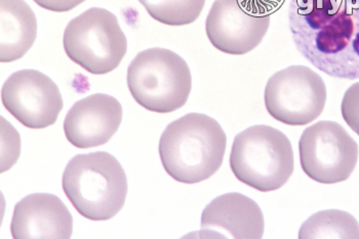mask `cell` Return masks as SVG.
<instances>
[{
	"mask_svg": "<svg viewBox=\"0 0 359 239\" xmlns=\"http://www.w3.org/2000/svg\"><path fill=\"white\" fill-rule=\"evenodd\" d=\"M289 24L297 50L314 67L359 79V0H290Z\"/></svg>",
	"mask_w": 359,
	"mask_h": 239,
	"instance_id": "6da1fadb",
	"label": "cell"
},
{
	"mask_svg": "<svg viewBox=\"0 0 359 239\" xmlns=\"http://www.w3.org/2000/svg\"><path fill=\"white\" fill-rule=\"evenodd\" d=\"M226 146L227 136L216 119L189 113L166 127L159 141V155L174 180L196 184L220 170Z\"/></svg>",
	"mask_w": 359,
	"mask_h": 239,
	"instance_id": "7a4b0ae2",
	"label": "cell"
},
{
	"mask_svg": "<svg viewBox=\"0 0 359 239\" xmlns=\"http://www.w3.org/2000/svg\"><path fill=\"white\" fill-rule=\"evenodd\" d=\"M77 212L92 221H107L123 210L128 196L123 168L107 152L79 154L68 163L62 180Z\"/></svg>",
	"mask_w": 359,
	"mask_h": 239,
	"instance_id": "3957f363",
	"label": "cell"
},
{
	"mask_svg": "<svg viewBox=\"0 0 359 239\" xmlns=\"http://www.w3.org/2000/svg\"><path fill=\"white\" fill-rule=\"evenodd\" d=\"M230 168L241 183L258 191H274L285 186L294 172L292 143L276 128L252 125L235 137Z\"/></svg>",
	"mask_w": 359,
	"mask_h": 239,
	"instance_id": "277c9868",
	"label": "cell"
},
{
	"mask_svg": "<svg viewBox=\"0 0 359 239\" xmlns=\"http://www.w3.org/2000/svg\"><path fill=\"white\" fill-rule=\"evenodd\" d=\"M128 86L141 107L170 113L183 107L192 90L191 71L180 55L154 48L139 53L128 69Z\"/></svg>",
	"mask_w": 359,
	"mask_h": 239,
	"instance_id": "5b68a950",
	"label": "cell"
},
{
	"mask_svg": "<svg viewBox=\"0 0 359 239\" xmlns=\"http://www.w3.org/2000/svg\"><path fill=\"white\" fill-rule=\"evenodd\" d=\"M63 44L71 61L95 75L116 69L128 52L116 15L101 8H90L70 21Z\"/></svg>",
	"mask_w": 359,
	"mask_h": 239,
	"instance_id": "8992f818",
	"label": "cell"
},
{
	"mask_svg": "<svg viewBox=\"0 0 359 239\" xmlns=\"http://www.w3.org/2000/svg\"><path fill=\"white\" fill-rule=\"evenodd\" d=\"M323 77L306 66H290L270 77L266 85V109L287 125H305L320 116L327 103Z\"/></svg>",
	"mask_w": 359,
	"mask_h": 239,
	"instance_id": "52a82bcc",
	"label": "cell"
},
{
	"mask_svg": "<svg viewBox=\"0 0 359 239\" xmlns=\"http://www.w3.org/2000/svg\"><path fill=\"white\" fill-rule=\"evenodd\" d=\"M302 170L316 182H344L355 170L358 145L340 123L323 121L306 128L299 141Z\"/></svg>",
	"mask_w": 359,
	"mask_h": 239,
	"instance_id": "ba28073f",
	"label": "cell"
},
{
	"mask_svg": "<svg viewBox=\"0 0 359 239\" xmlns=\"http://www.w3.org/2000/svg\"><path fill=\"white\" fill-rule=\"evenodd\" d=\"M269 26L270 11L261 0H216L205 31L217 50L241 56L262 43Z\"/></svg>",
	"mask_w": 359,
	"mask_h": 239,
	"instance_id": "9c48e42d",
	"label": "cell"
},
{
	"mask_svg": "<svg viewBox=\"0 0 359 239\" xmlns=\"http://www.w3.org/2000/svg\"><path fill=\"white\" fill-rule=\"evenodd\" d=\"M4 108L24 127L39 130L54 125L63 109V98L54 81L42 72L13 73L1 88Z\"/></svg>",
	"mask_w": 359,
	"mask_h": 239,
	"instance_id": "30bf717a",
	"label": "cell"
},
{
	"mask_svg": "<svg viewBox=\"0 0 359 239\" xmlns=\"http://www.w3.org/2000/svg\"><path fill=\"white\" fill-rule=\"evenodd\" d=\"M123 121V106L106 94H95L77 101L66 115V138L79 149L105 145Z\"/></svg>",
	"mask_w": 359,
	"mask_h": 239,
	"instance_id": "8fae6325",
	"label": "cell"
},
{
	"mask_svg": "<svg viewBox=\"0 0 359 239\" xmlns=\"http://www.w3.org/2000/svg\"><path fill=\"white\" fill-rule=\"evenodd\" d=\"M265 221L256 201L241 193H226L208 203L201 214L199 238H262Z\"/></svg>",
	"mask_w": 359,
	"mask_h": 239,
	"instance_id": "7c38bea8",
	"label": "cell"
},
{
	"mask_svg": "<svg viewBox=\"0 0 359 239\" xmlns=\"http://www.w3.org/2000/svg\"><path fill=\"white\" fill-rule=\"evenodd\" d=\"M11 231L17 239L70 238L72 214L54 194H30L15 205Z\"/></svg>",
	"mask_w": 359,
	"mask_h": 239,
	"instance_id": "4fadbf2b",
	"label": "cell"
},
{
	"mask_svg": "<svg viewBox=\"0 0 359 239\" xmlns=\"http://www.w3.org/2000/svg\"><path fill=\"white\" fill-rule=\"evenodd\" d=\"M0 61L11 63L27 54L37 36L36 15L25 0H0Z\"/></svg>",
	"mask_w": 359,
	"mask_h": 239,
	"instance_id": "5bb4252c",
	"label": "cell"
},
{
	"mask_svg": "<svg viewBox=\"0 0 359 239\" xmlns=\"http://www.w3.org/2000/svg\"><path fill=\"white\" fill-rule=\"evenodd\" d=\"M299 238H359V223L349 212H316L301 226Z\"/></svg>",
	"mask_w": 359,
	"mask_h": 239,
	"instance_id": "9a60e30c",
	"label": "cell"
},
{
	"mask_svg": "<svg viewBox=\"0 0 359 239\" xmlns=\"http://www.w3.org/2000/svg\"><path fill=\"white\" fill-rule=\"evenodd\" d=\"M153 19L168 26L189 25L198 19L205 0H139Z\"/></svg>",
	"mask_w": 359,
	"mask_h": 239,
	"instance_id": "2e32d148",
	"label": "cell"
},
{
	"mask_svg": "<svg viewBox=\"0 0 359 239\" xmlns=\"http://www.w3.org/2000/svg\"><path fill=\"white\" fill-rule=\"evenodd\" d=\"M341 112L346 123L359 136V81L346 90Z\"/></svg>",
	"mask_w": 359,
	"mask_h": 239,
	"instance_id": "e0dca14e",
	"label": "cell"
},
{
	"mask_svg": "<svg viewBox=\"0 0 359 239\" xmlns=\"http://www.w3.org/2000/svg\"><path fill=\"white\" fill-rule=\"evenodd\" d=\"M44 10L55 13L69 12L86 0H33Z\"/></svg>",
	"mask_w": 359,
	"mask_h": 239,
	"instance_id": "ac0fdd59",
	"label": "cell"
}]
</instances>
